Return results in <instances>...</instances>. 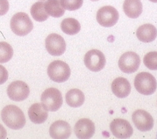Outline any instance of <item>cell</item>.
<instances>
[{"label":"cell","mask_w":157,"mask_h":139,"mask_svg":"<svg viewBox=\"0 0 157 139\" xmlns=\"http://www.w3.org/2000/svg\"><path fill=\"white\" fill-rule=\"evenodd\" d=\"M1 115L2 121L5 125L13 130L23 128L26 122L23 112L14 105H9L4 107Z\"/></svg>","instance_id":"6da1fadb"},{"label":"cell","mask_w":157,"mask_h":139,"mask_svg":"<svg viewBox=\"0 0 157 139\" xmlns=\"http://www.w3.org/2000/svg\"><path fill=\"white\" fill-rule=\"evenodd\" d=\"M10 27L16 35L25 36L31 32L33 29V23L28 14L19 12L12 17Z\"/></svg>","instance_id":"7a4b0ae2"},{"label":"cell","mask_w":157,"mask_h":139,"mask_svg":"<svg viewBox=\"0 0 157 139\" xmlns=\"http://www.w3.org/2000/svg\"><path fill=\"white\" fill-rule=\"evenodd\" d=\"M134 86L137 91L145 95L153 94L157 88L155 77L147 72H140L136 75Z\"/></svg>","instance_id":"3957f363"},{"label":"cell","mask_w":157,"mask_h":139,"mask_svg":"<svg viewBox=\"0 0 157 139\" xmlns=\"http://www.w3.org/2000/svg\"><path fill=\"white\" fill-rule=\"evenodd\" d=\"M48 74L52 81L62 83L67 81L70 77L71 69L65 62L57 60L48 66Z\"/></svg>","instance_id":"277c9868"},{"label":"cell","mask_w":157,"mask_h":139,"mask_svg":"<svg viewBox=\"0 0 157 139\" xmlns=\"http://www.w3.org/2000/svg\"><path fill=\"white\" fill-rule=\"evenodd\" d=\"M44 107L50 112H56L61 108L63 99L62 94L57 89L51 87L45 90L41 97Z\"/></svg>","instance_id":"5b68a950"},{"label":"cell","mask_w":157,"mask_h":139,"mask_svg":"<svg viewBox=\"0 0 157 139\" xmlns=\"http://www.w3.org/2000/svg\"><path fill=\"white\" fill-rule=\"evenodd\" d=\"M96 19L101 26L109 28L114 26L119 21V14L113 6H105L98 10Z\"/></svg>","instance_id":"8992f818"},{"label":"cell","mask_w":157,"mask_h":139,"mask_svg":"<svg viewBox=\"0 0 157 139\" xmlns=\"http://www.w3.org/2000/svg\"><path fill=\"white\" fill-rule=\"evenodd\" d=\"M105 57L99 50L92 49L85 54V66L92 72H99L102 70L105 66Z\"/></svg>","instance_id":"52a82bcc"},{"label":"cell","mask_w":157,"mask_h":139,"mask_svg":"<svg viewBox=\"0 0 157 139\" xmlns=\"http://www.w3.org/2000/svg\"><path fill=\"white\" fill-rule=\"evenodd\" d=\"M118 64L120 69L123 72L127 74L133 73L140 67V58L135 52H127L121 56Z\"/></svg>","instance_id":"ba28073f"},{"label":"cell","mask_w":157,"mask_h":139,"mask_svg":"<svg viewBox=\"0 0 157 139\" xmlns=\"http://www.w3.org/2000/svg\"><path fill=\"white\" fill-rule=\"evenodd\" d=\"M45 46L49 54L53 56L63 55L66 49V44L64 38L55 33L51 34L46 37Z\"/></svg>","instance_id":"9c48e42d"},{"label":"cell","mask_w":157,"mask_h":139,"mask_svg":"<svg viewBox=\"0 0 157 139\" xmlns=\"http://www.w3.org/2000/svg\"><path fill=\"white\" fill-rule=\"evenodd\" d=\"M29 87L26 83L21 81L11 83L8 87L7 94L11 100L16 102L23 101L29 95Z\"/></svg>","instance_id":"30bf717a"},{"label":"cell","mask_w":157,"mask_h":139,"mask_svg":"<svg viewBox=\"0 0 157 139\" xmlns=\"http://www.w3.org/2000/svg\"><path fill=\"white\" fill-rule=\"evenodd\" d=\"M132 118L135 127L142 132L150 131L153 127V118L145 110H137L135 111L132 114Z\"/></svg>","instance_id":"8fae6325"},{"label":"cell","mask_w":157,"mask_h":139,"mask_svg":"<svg viewBox=\"0 0 157 139\" xmlns=\"http://www.w3.org/2000/svg\"><path fill=\"white\" fill-rule=\"evenodd\" d=\"M110 129L113 135L118 138H130L133 132L130 124L122 118H116L110 125Z\"/></svg>","instance_id":"7c38bea8"},{"label":"cell","mask_w":157,"mask_h":139,"mask_svg":"<svg viewBox=\"0 0 157 139\" xmlns=\"http://www.w3.org/2000/svg\"><path fill=\"white\" fill-rule=\"evenodd\" d=\"M95 130L94 124L89 118L80 119L74 126V133L78 138H90L95 133Z\"/></svg>","instance_id":"4fadbf2b"},{"label":"cell","mask_w":157,"mask_h":139,"mask_svg":"<svg viewBox=\"0 0 157 139\" xmlns=\"http://www.w3.org/2000/svg\"><path fill=\"white\" fill-rule=\"evenodd\" d=\"M72 130L69 123L64 121H57L49 128V134L52 138H68L71 135Z\"/></svg>","instance_id":"5bb4252c"},{"label":"cell","mask_w":157,"mask_h":139,"mask_svg":"<svg viewBox=\"0 0 157 139\" xmlns=\"http://www.w3.org/2000/svg\"><path fill=\"white\" fill-rule=\"evenodd\" d=\"M30 121L36 124H41L46 122L48 117V110L42 103H35L28 110Z\"/></svg>","instance_id":"9a60e30c"},{"label":"cell","mask_w":157,"mask_h":139,"mask_svg":"<svg viewBox=\"0 0 157 139\" xmlns=\"http://www.w3.org/2000/svg\"><path fill=\"white\" fill-rule=\"evenodd\" d=\"M112 92L119 98L127 97L131 92V85L124 77H117L112 82L111 86Z\"/></svg>","instance_id":"2e32d148"},{"label":"cell","mask_w":157,"mask_h":139,"mask_svg":"<svg viewBox=\"0 0 157 139\" xmlns=\"http://www.w3.org/2000/svg\"><path fill=\"white\" fill-rule=\"evenodd\" d=\"M136 37L143 43H151L157 36V29L151 24H145L140 26L136 30Z\"/></svg>","instance_id":"e0dca14e"},{"label":"cell","mask_w":157,"mask_h":139,"mask_svg":"<svg viewBox=\"0 0 157 139\" xmlns=\"http://www.w3.org/2000/svg\"><path fill=\"white\" fill-rule=\"evenodd\" d=\"M123 8L125 14L128 17L135 19L142 14L143 5L140 0H125Z\"/></svg>","instance_id":"ac0fdd59"},{"label":"cell","mask_w":157,"mask_h":139,"mask_svg":"<svg viewBox=\"0 0 157 139\" xmlns=\"http://www.w3.org/2000/svg\"><path fill=\"white\" fill-rule=\"evenodd\" d=\"M66 101L67 104L71 107H79L84 103L85 95L81 90L73 89L67 92Z\"/></svg>","instance_id":"d6986e66"},{"label":"cell","mask_w":157,"mask_h":139,"mask_svg":"<svg viewBox=\"0 0 157 139\" xmlns=\"http://www.w3.org/2000/svg\"><path fill=\"white\" fill-rule=\"evenodd\" d=\"M44 8L48 15L54 17H60L65 13L60 0H48L44 3Z\"/></svg>","instance_id":"ffe728a7"},{"label":"cell","mask_w":157,"mask_h":139,"mask_svg":"<svg viewBox=\"0 0 157 139\" xmlns=\"http://www.w3.org/2000/svg\"><path fill=\"white\" fill-rule=\"evenodd\" d=\"M62 31L68 35H75L79 33L81 29V25L74 18H66L61 24Z\"/></svg>","instance_id":"44dd1931"},{"label":"cell","mask_w":157,"mask_h":139,"mask_svg":"<svg viewBox=\"0 0 157 139\" xmlns=\"http://www.w3.org/2000/svg\"><path fill=\"white\" fill-rule=\"evenodd\" d=\"M31 14L34 20L37 22L45 21L49 17V15L45 10L43 2H36L31 6Z\"/></svg>","instance_id":"7402d4cb"},{"label":"cell","mask_w":157,"mask_h":139,"mask_svg":"<svg viewBox=\"0 0 157 139\" xmlns=\"http://www.w3.org/2000/svg\"><path fill=\"white\" fill-rule=\"evenodd\" d=\"M13 56L11 46L6 42H0V63H6L11 60Z\"/></svg>","instance_id":"603a6c76"},{"label":"cell","mask_w":157,"mask_h":139,"mask_svg":"<svg viewBox=\"0 0 157 139\" xmlns=\"http://www.w3.org/2000/svg\"><path fill=\"white\" fill-rule=\"evenodd\" d=\"M144 63L148 69L157 70V52L152 51L147 53L144 58Z\"/></svg>","instance_id":"cb8c5ba5"},{"label":"cell","mask_w":157,"mask_h":139,"mask_svg":"<svg viewBox=\"0 0 157 139\" xmlns=\"http://www.w3.org/2000/svg\"><path fill=\"white\" fill-rule=\"evenodd\" d=\"M63 7L69 11H75L81 8L84 0H60Z\"/></svg>","instance_id":"d4e9b609"},{"label":"cell","mask_w":157,"mask_h":139,"mask_svg":"<svg viewBox=\"0 0 157 139\" xmlns=\"http://www.w3.org/2000/svg\"><path fill=\"white\" fill-rule=\"evenodd\" d=\"M8 79V72L6 69L2 65H0V85L3 84Z\"/></svg>","instance_id":"484cf974"},{"label":"cell","mask_w":157,"mask_h":139,"mask_svg":"<svg viewBox=\"0 0 157 139\" xmlns=\"http://www.w3.org/2000/svg\"><path fill=\"white\" fill-rule=\"evenodd\" d=\"M10 4L8 0H0V16L6 14L9 11Z\"/></svg>","instance_id":"4316f807"},{"label":"cell","mask_w":157,"mask_h":139,"mask_svg":"<svg viewBox=\"0 0 157 139\" xmlns=\"http://www.w3.org/2000/svg\"><path fill=\"white\" fill-rule=\"evenodd\" d=\"M6 136H7L6 130L2 124H0V139L5 138H6Z\"/></svg>","instance_id":"83f0119b"},{"label":"cell","mask_w":157,"mask_h":139,"mask_svg":"<svg viewBox=\"0 0 157 139\" xmlns=\"http://www.w3.org/2000/svg\"><path fill=\"white\" fill-rule=\"evenodd\" d=\"M149 1H150L151 2H153V3H157V0H149Z\"/></svg>","instance_id":"f1b7e54d"},{"label":"cell","mask_w":157,"mask_h":139,"mask_svg":"<svg viewBox=\"0 0 157 139\" xmlns=\"http://www.w3.org/2000/svg\"><path fill=\"white\" fill-rule=\"evenodd\" d=\"M92 2H97V1H99V0H90Z\"/></svg>","instance_id":"f546056e"},{"label":"cell","mask_w":157,"mask_h":139,"mask_svg":"<svg viewBox=\"0 0 157 139\" xmlns=\"http://www.w3.org/2000/svg\"><path fill=\"white\" fill-rule=\"evenodd\" d=\"M39 1H46V0H39Z\"/></svg>","instance_id":"4dcf8cb0"}]
</instances>
